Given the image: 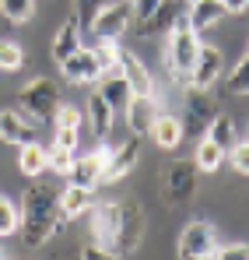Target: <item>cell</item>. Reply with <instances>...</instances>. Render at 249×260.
<instances>
[{"label":"cell","mask_w":249,"mask_h":260,"mask_svg":"<svg viewBox=\"0 0 249 260\" xmlns=\"http://www.w3.org/2000/svg\"><path fill=\"white\" fill-rule=\"evenodd\" d=\"M25 67V49L14 39H0V71H21Z\"/></svg>","instance_id":"obj_29"},{"label":"cell","mask_w":249,"mask_h":260,"mask_svg":"<svg viewBox=\"0 0 249 260\" xmlns=\"http://www.w3.org/2000/svg\"><path fill=\"white\" fill-rule=\"evenodd\" d=\"M18 169L28 176V179H35L49 169V155H46V148L35 144V141H28V144H21L18 148Z\"/></svg>","instance_id":"obj_24"},{"label":"cell","mask_w":249,"mask_h":260,"mask_svg":"<svg viewBox=\"0 0 249 260\" xmlns=\"http://www.w3.org/2000/svg\"><path fill=\"white\" fill-rule=\"evenodd\" d=\"M60 74H63L70 85H95L105 71H102V63H98L95 46H81V49H74L67 60H60Z\"/></svg>","instance_id":"obj_8"},{"label":"cell","mask_w":249,"mask_h":260,"mask_svg":"<svg viewBox=\"0 0 249 260\" xmlns=\"http://www.w3.org/2000/svg\"><path fill=\"white\" fill-rule=\"evenodd\" d=\"M221 18H225V4H221V0H197V4H190V14H186V21H190L197 32L214 28Z\"/></svg>","instance_id":"obj_23"},{"label":"cell","mask_w":249,"mask_h":260,"mask_svg":"<svg viewBox=\"0 0 249 260\" xmlns=\"http://www.w3.org/2000/svg\"><path fill=\"white\" fill-rule=\"evenodd\" d=\"M120 71L126 74V81H130V88H133V95H144V99H155V95H158L151 71L140 63V56H137V53L123 49V56H120Z\"/></svg>","instance_id":"obj_14"},{"label":"cell","mask_w":249,"mask_h":260,"mask_svg":"<svg viewBox=\"0 0 249 260\" xmlns=\"http://www.w3.org/2000/svg\"><path fill=\"white\" fill-rule=\"evenodd\" d=\"M81 257H84V260H105L109 253H105L102 246H95V243H91V246H84V250H81Z\"/></svg>","instance_id":"obj_40"},{"label":"cell","mask_w":249,"mask_h":260,"mask_svg":"<svg viewBox=\"0 0 249 260\" xmlns=\"http://www.w3.org/2000/svg\"><path fill=\"white\" fill-rule=\"evenodd\" d=\"M214 116H218V106H214V99L207 95V88H186L183 130L193 134V137H200V134H207V127H210Z\"/></svg>","instance_id":"obj_7"},{"label":"cell","mask_w":249,"mask_h":260,"mask_svg":"<svg viewBox=\"0 0 249 260\" xmlns=\"http://www.w3.org/2000/svg\"><path fill=\"white\" fill-rule=\"evenodd\" d=\"M207 141H214L221 151H228L235 141H239V130H235V120L228 116V113H218L214 120H210V127H207V134H204Z\"/></svg>","instance_id":"obj_25"},{"label":"cell","mask_w":249,"mask_h":260,"mask_svg":"<svg viewBox=\"0 0 249 260\" xmlns=\"http://www.w3.org/2000/svg\"><path fill=\"white\" fill-rule=\"evenodd\" d=\"M210 260H249V243H228V246H214Z\"/></svg>","instance_id":"obj_34"},{"label":"cell","mask_w":249,"mask_h":260,"mask_svg":"<svg viewBox=\"0 0 249 260\" xmlns=\"http://www.w3.org/2000/svg\"><path fill=\"white\" fill-rule=\"evenodd\" d=\"M0 141L4 144H28L32 141V120L21 113V109H0Z\"/></svg>","instance_id":"obj_15"},{"label":"cell","mask_w":249,"mask_h":260,"mask_svg":"<svg viewBox=\"0 0 249 260\" xmlns=\"http://www.w3.org/2000/svg\"><path fill=\"white\" fill-rule=\"evenodd\" d=\"M126 25H130V0H109L88 28L95 32V39H120Z\"/></svg>","instance_id":"obj_10"},{"label":"cell","mask_w":249,"mask_h":260,"mask_svg":"<svg viewBox=\"0 0 249 260\" xmlns=\"http://www.w3.org/2000/svg\"><path fill=\"white\" fill-rule=\"evenodd\" d=\"M186 4H197V0H186Z\"/></svg>","instance_id":"obj_43"},{"label":"cell","mask_w":249,"mask_h":260,"mask_svg":"<svg viewBox=\"0 0 249 260\" xmlns=\"http://www.w3.org/2000/svg\"><path fill=\"white\" fill-rule=\"evenodd\" d=\"M18 229H21V208H18L11 197H4V193H0V239L14 236Z\"/></svg>","instance_id":"obj_27"},{"label":"cell","mask_w":249,"mask_h":260,"mask_svg":"<svg viewBox=\"0 0 249 260\" xmlns=\"http://www.w3.org/2000/svg\"><path fill=\"white\" fill-rule=\"evenodd\" d=\"M155 116H158L155 99L133 95V99L126 102V127L133 130V134H148V130H151V123H155Z\"/></svg>","instance_id":"obj_20"},{"label":"cell","mask_w":249,"mask_h":260,"mask_svg":"<svg viewBox=\"0 0 249 260\" xmlns=\"http://www.w3.org/2000/svg\"><path fill=\"white\" fill-rule=\"evenodd\" d=\"M67 229V215L60 211V193L46 183H35L21 197V239L28 250H39Z\"/></svg>","instance_id":"obj_1"},{"label":"cell","mask_w":249,"mask_h":260,"mask_svg":"<svg viewBox=\"0 0 249 260\" xmlns=\"http://www.w3.org/2000/svg\"><path fill=\"white\" fill-rule=\"evenodd\" d=\"M91 193H95V190L78 186V183H70V186H63V190H60V211L67 215V221L88 215V208H91Z\"/></svg>","instance_id":"obj_22"},{"label":"cell","mask_w":249,"mask_h":260,"mask_svg":"<svg viewBox=\"0 0 249 260\" xmlns=\"http://www.w3.org/2000/svg\"><path fill=\"white\" fill-rule=\"evenodd\" d=\"M98 91L113 109H126V102L133 99V88H130V81H126V74L120 67H113V71H105L98 78Z\"/></svg>","instance_id":"obj_17"},{"label":"cell","mask_w":249,"mask_h":260,"mask_svg":"<svg viewBox=\"0 0 249 260\" xmlns=\"http://www.w3.org/2000/svg\"><path fill=\"white\" fill-rule=\"evenodd\" d=\"M74 49H81V21H78V18H67V21L56 28V36H53V60L60 63V60H67Z\"/></svg>","instance_id":"obj_21"},{"label":"cell","mask_w":249,"mask_h":260,"mask_svg":"<svg viewBox=\"0 0 249 260\" xmlns=\"http://www.w3.org/2000/svg\"><path fill=\"white\" fill-rule=\"evenodd\" d=\"M140 162V134H133V137H126L123 144L109 155V162H105V173H102V183H116V179H123L133 166Z\"/></svg>","instance_id":"obj_13"},{"label":"cell","mask_w":249,"mask_h":260,"mask_svg":"<svg viewBox=\"0 0 249 260\" xmlns=\"http://www.w3.org/2000/svg\"><path fill=\"white\" fill-rule=\"evenodd\" d=\"M225 88H228L232 95H249V53L232 67V74L225 78Z\"/></svg>","instance_id":"obj_30"},{"label":"cell","mask_w":249,"mask_h":260,"mask_svg":"<svg viewBox=\"0 0 249 260\" xmlns=\"http://www.w3.org/2000/svg\"><path fill=\"white\" fill-rule=\"evenodd\" d=\"M214 246H218L214 225H210V221H190V225L183 229V236H179L175 253L183 260H207L210 253H214Z\"/></svg>","instance_id":"obj_6"},{"label":"cell","mask_w":249,"mask_h":260,"mask_svg":"<svg viewBox=\"0 0 249 260\" xmlns=\"http://www.w3.org/2000/svg\"><path fill=\"white\" fill-rule=\"evenodd\" d=\"M105 4H109V0H78V14H74V18L84 21V25H91V21H95V14H98Z\"/></svg>","instance_id":"obj_37"},{"label":"cell","mask_w":249,"mask_h":260,"mask_svg":"<svg viewBox=\"0 0 249 260\" xmlns=\"http://www.w3.org/2000/svg\"><path fill=\"white\" fill-rule=\"evenodd\" d=\"M148 134H151V141H155L162 151H172V148H179V141L186 137V130H183V120H179V116H172V113H158Z\"/></svg>","instance_id":"obj_19"},{"label":"cell","mask_w":249,"mask_h":260,"mask_svg":"<svg viewBox=\"0 0 249 260\" xmlns=\"http://www.w3.org/2000/svg\"><path fill=\"white\" fill-rule=\"evenodd\" d=\"M109 148H95V151H88L84 158H74V166H70V183H78V186H88V190H98L102 186V173H105V162H109Z\"/></svg>","instance_id":"obj_11"},{"label":"cell","mask_w":249,"mask_h":260,"mask_svg":"<svg viewBox=\"0 0 249 260\" xmlns=\"http://www.w3.org/2000/svg\"><path fill=\"white\" fill-rule=\"evenodd\" d=\"M228 162H232L235 173L249 176V141H235V144L228 148Z\"/></svg>","instance_id":"obj_33"},{"label":"cell","mask_w":249,"mask_h":260,"mask_svg":"<svg viewBox=\"0 0 249 260\" xmlns=\"http://www.w3.org/2000/svg\"><path fill=\"white\" fill-rule=\"evenodd\" d=\"M18 102H21V113H25L32 123L53 127V116H56V109H60L56 81H49V78H32L28 85L18 91Z\"/></svg>","instance_id":"obj_3"},{"label":"cell","mask_w":249,"mask_h":260,"mask_svg":"<svg viewBox=\"0 0 249 260\" xmlns=\"http://www.w3.org/2000/svg\"><path fill=\"white\" fill-rule=\"evenodd\" d=\"M200 32L186 21V18H179L172 28H168L165 36V49H162V63L168 67V78L175 81V85H190V74H193V63H197V53H200Z\"/></svg>","instance_id":"obj_2"},{"label":"cell","mask_w":249,"mask_h":260,"mask_svg":"<svg viewBox=\"0 0 249 260\" xmlns=\"http://www.w3.org/2000/svg\"><path fill=\"white\" fill-rule=\"evenodd\" d=\"M221 71H225V56H221V49L218 46H200V53H197V63H193V74H190V85L186 88H210L218 78H221Z\"/></svg>","instance_id":"obj_12"},{"label":"cell","mask_w":249,"mask_h":260,"mask_svg":"<svg viewBox=\"0 0 249 260\" xmlns=\"http://www.w3.org/2000/svg\"><path fill=\"white\" fill-rule=\"evenodd\" d=\"M84 120H88V127H91L95 137H105L113 130V123H116V109L102 99V91H91L88 106H84Z\"/></svg>","instance_id":"obj_18"},{"label":"cell","mask_w":249,"mask_h":260,"mask_svg":"<svg viewBox=\"0 0 249 260\" xmlns=\"http://www.w3.org/2000/svg\"><path fill=\"white\" fill-rule=\"evenodd\" d=\"M46 155H49V169H56L60 176H67V173H70V166H74V151H70V148L49 144V148H46Z\"/></svg>","instance_id":"obj_32"},{"label":"cell","mask_w":249,"mask_h":260,"mask_svg":"<svg viewBox=\"0 0 249 260\" xmlns=\"http://www.w3.org/2000/svg\"><path fill=\"white\" fill-rule=\"evenodd\" d=\"M78 141H81V127H56L53 130V144H60V148H78Z\"/></svg>","instance_id":"obj_36"},{"label":"cell","mask_w":249,"mask_h":260,"mask_svg":"<svg viewBox=\"0 0 249 260\" xmlns=\"http://www.w3.org/2000/svg\"><path fill=\"white\" fill-rule=\"evenodd\" d=\"M175 21H179V0H162L151 18L137 21V36H144V39H151V36H168V28H172Z\"/></svg>","instance_id":"obj_16"},{"label":"cell","mask_w":249,"mask_h":260,"mask_svg":"<svg viewBox=\"0 0 249 260\" xmlns=\"http://www.w3.org/2000/svg\"><path fill=\"white\" fill-rule=\"evenodd\" d=\"M0 11L11 25H28L35 14V0H0Z\"/></svg>","instance_id":"obj_28"},{"label":"cell","mask_w":249,"mask_h":260,"mask_svg":"<svg viewBox=\"0 0 249 260\" xmlns=\"http://www.w3.org/2000/svg\"><path fill=\"white\" fill-rule=\"evenodd\" d=\"M123 225H120V243H116V257L137 253L140 239H144V208L137 197H123Z\"/></svg>","instance_id":"obj_9"},{"label":"cell","mask_w":249,"mask_h":260,"mask_svg":"<svg viewBox=\"0 0 249 260\" xmlns=\"http://www.w3.org/2000/svg\"><path fill=\"white\" fill-rule=\"evenodd\" d=\"M158 4H162V0H133V14H137V21H144V18H151Z\"/></svg>","instance_id":"obj_38"},{"label":"cell","mask_w":249,"mask_h":260,"mask_svg":"<svg viewBox=\"0 0 249 260\" xmlns=\"http://www.w3.org/2000/svg\"><path fill=\"white\" fill-rule=\"evenodd\" d=\"M0 260H7V250H4V246H0Z\"/></svg>","instance_id":"obj_41"},{"label":"cell","mask_w":249,"mask_h":260,"mask_svg":"<svg viewBox=\"0 0 249 260\" xmlns=\"http://www.w3.org/2000/svg\"><path fill=\"white\" fill-rule=\"evenodd\" d=\"M193 162H197V169L200 173H218L221 169V162H225V151L214 144V141H197V148H193V155H190Z\"/></svg>","instance_id":"obj_26"},{"label":"cell","mask_w":249,"mask_h":260,"mask_svg":"<svg viewBox=\"0 0 249 260\" xmlns=\"http://www.w3.org/2000/svg\"><path fill=\"white\" fill-rule=\"evenodd\" d=\"M246 141H249V127H246Z\"/></svg>","instance_id":"obj_42"},{"label":"cell","mask_w":249,"mask_h":260,"mask_svg":"<svg viewBox=\"0 0 249 260\" xmlns=\"http://www.w3.org/2000/svg\"><path fill=\"white\" fill-rule=\"evenodd\" d=\"M120 225H123V204H120V201H109V204H91V208H88L91 243H95V246H102L109 257H116Z\"/></svg>","instance_id":"obj_4"},{"label":"cell","mask_w":249,"mask_h":260,"mask_svg":"<svg viewBox=\"0 0 249 260\" xmlns=\"http://www.w3.org/2000/svg\"><path fill=\"white\" fill-rule=\"evenodd\" d=\"M84 123V113L81 109H74V106H63L60 102V109H56V116H53V127H81Z\"/></svg>","instance_id":"obj_35"},{"label":"cell","mask_w":249,"mask_h":260,"mask_svg":"<svg viewBox=\"0 0 249 260\" xmlns=\"http://www.w3.org/2000/svg\"><path fill=\"white\" fill-rule=\"evenodd\" d=\"M197 162L193 158H179V162H172L165 166V173H162V197H165L168 204H186V201H193V193H197Z\"/></svg>","instance_id":"obj_5"},{"label":"cell","mask_w":249,"mask_h":260,"mask_svg":"<svg viewBox=\"0 0 249 260\" xmlns=\"http://www.w3.org/2000/svg\"><path fill=\"white\" fill-rule=\"evenodd\" d=\"M225 4V14H246L249 11V0H221Z\"/></svg>","instance_id":"obj_39"},{"label":"cell","mask_w":249,"mask_h":260,"mask_svg":"<svg viewBox=\"0 0 249 260\" xmlns=\"http://www.w3.org/2000/svg\"><path fill=\"white\" fill-rule=\"evenodd\" d=\"M95 53H98V63H102V71H113V67H120L123 46L116 43V39H98V46H95Z\"/></svg>","instance_id":"obj_31"}]
</instances>
